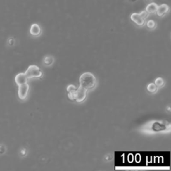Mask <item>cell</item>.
Returning <instances> with one entry per match:
<instances>
[{
  "label": "cell",
  "mask_w": 171,
  "mask_h": 171,
  "mask_svg": "<svg viewBox=\"0 0 171 171\" xmlns=\"http://www.w3.org/2000/svg\"><path fill=\"white\" fill-rule=\"evenodd\" d=\"M96 84V79L90 72H86L80 77V86L86 90H91L94 88Z\"/></svg>",
  "instance_id": "6da1fadb"
},
{
  "label": "cell",
  "mask_w": 171,
  "mask_h": 171,
  "mask_svg": "<svg viewBox=\"0 0 171 171\" xmlns=\"http://www.w3.org/2000/svg\"><path fill=\"white\" fill-rule=\"evenodd\" d=\"M25 76L27 79L34 78H40L42 76V73L38 66L35 65H30L25 72Z\"/></svg>",
  "instance_id": "7a4b0ae2"
},
{
  "label": "cell",
  "mask_w": 171,
  "mask_h": 171,
  "mask_svg": "<svg viewBox=\"0 0 171 171\" xmlns=\"http://www.w3.org/2000/svg\"><path fill=\"white\" fill-rule=\"evenodd\" d=\"M87 90L80 86L74 92V100L77 102H83L86 97Z\"/></svg>",
  "instance_id": "3957f363"
},
{
  "label": "cell",
  "mask_w": 171,
  "mask_h": 171,
  "mask_svg": "<svg viewBox=\"0 0 171 171\" xmlns=\"http://www.w3.org/2000/svg\"><path fill=\"white\" fill-rule=\"evenodd\" d=\"M18 96L21 100H25L27 98V96L29 92L30 86L27 83L23 84L22 85L18 86Z\"/></svg>",
  "instance_id": "277c9868"
},
{
  "label": "cell",
  "mask_w": 171,
  "mask_h": 171,
  "mask_svg": "<svg viewBox=\"0 0 171 171\" xmlns=\"http://www.w3.org/2000/svg\"><path fill=\"white\" fill-rule=\"evenodd\" d=\"M131 20L132 22H134L135 23H137L139 26H142L144 24L145 22V19L142 18V16L140 15V13H132L130 16Z\"/></svg>",
  "instance_id": "5b68a950"
},
{
  "label": "cell",
  "mask_w": 171,
  "mask_h": 171,
  "mask_svg": "<svg viewBox=\"0 0 171 171\" xmlns=\"http://www.w3.org/2000/svg\"><path fill=\"white\" fill-rule=\"evenodd\" d=\"M27 78L25 73H20L16 75L15 77V82L18 86L22 85L23 84L27 83Z\"/></svg>",
  "instance_id": "8992f818"
},
{
  "label": "cell",
  "mask_w": 171,
  "mask_h": 171,
  "mask_svg": "<svg viewBox=\"0 0 171 171\" xmlns=\"http://www.w3.org/2000/svg\"><path fill=\"white\" fill-rule=\"evenodd\" d=\"M169 11V7L168 6L167 4H162L160 6H158L157 10H156V13H157L158 16H163L165 14L167 13L168 11Z\"/></svg>",
  "instance_id": "52a82bcc"
},
{
  "label": "cell",
  "mask_w": 171,
  "mask_h": 171,
  "mask_svg": "<svg viewBox=\"0 0 171 171\" xmlns=\"http://www.w3.org/2000/svg\"><path fill=\"white\" fill-rule=\"evenodd\" d=\"M40 33H41V29L38 24L34 23V24L32 25L31 28H30V34H31L32 36H39V35L40 34Z\"/></svg>",
  "instance_id": "ba28073f"
},
{
  "label": "cell",
  "mask_w": 171,
  "mask_h": 171,
  "mask_svg": "<svg viewBox=\"0 0 171 171\" xmlns=\"http://www.w3.org/2000/svg\"><path fill=\"white\" fill-rule=\"evenodd\" d=\"M158 8V5L155 3H151L147 6L146 11L148 13H156Z\"/></svg>",
  "instance_id": "9c48e42d"
},
{
  "label": "cell",
  "mask_w": 171,
  "mask_h": 171,
  "mask_svg": "<svg viewBox=\"0 0 171 171\" xmlns=\"http://www.w3.org/2000/svg\"><path fill=\"white\" fill-rule=\"evenodd\" d=\"M147 90L150 92H155L156 90H157V86L155 84L151 83L148 84V86H147Z\"/></svg>",
  "instance_id": "30bf717a"
},
{
  "label": "cell",
  "mask_w": 171,
  "mask_h": 171,
  "mask_svg": "<svg viewBox=\"0 0 171 171\" xmlns=\"http://www.w3.org/2000/svg\"><path fill=\"white\" fill-rule=\"evenodd\" d=\"M164 84V80L162 78H158L156 79L155 84L156 86H162Z\"/></svg>",
  "instance_id": "8fae6325"
},
{
  "label": "cell",
  "mask_w": 171,
  "mask_h": 171,
  "mask_svg": "<svg viewBox=\"0 0 171 171\" xmlns=\"http://www.w3.org/2000/svg\"><path fill=\"white\" fill-rule=\"evenodd\" d=\"M76 86L72 85V84H71V85H69L67 87L68 92H75V91H76Z\"/></svg>",
  "instance_id": "7c38bea8"
},
{
  "label": "cell",
  "mask_w": 171,
  "mask_h": 171,
  "mask_svg": "<svg viewBox=\"0 0 171 171\" xmlns=\"http://www.w3.org/2000/svg\"><path fill=\"white\" fill-rule=\"evenodd\" d=\"M147 26H148V28L153 29V28L156 26V23L153 20H149L148 22H147Z\"/></svg>",
  "instance_id": "4fadbf2b"
},
{
  "label": "cell",
  "mask_w": 171,
  "mask_h": 171,
  "mask_svg": "<svg viewBox=\"0 0 171 171\" xmlns=\"http://www.w3.org/2000/svg\"><path fill=\"white\" fill-rule=\"evenodd\" d=\"M6 151V146L4 144H0V155H2L5 153V152Z\"/></svg>",
  "instance_id": "5bb4252c"
},
{
  "label": "cell",
  "mask_w": 171,
  "mask_h": 171,
  "mask_svg": "<svg viewBox=\"0 0 171 171\" xmlns=\"http://www.w3.org/2000/svg\"><path fill=\"white\" fill-rule=\"evenodd\" d=\"M140 15L142 16V18L144 19H146L147 17H148V13H147V11L145 10V11H142V12H140Z\"/></svg>",
  "instance_id": "9a60e30c"
}]
</instances>
